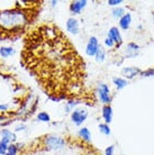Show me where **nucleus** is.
Masks as SVG:
<instances>
[{
    "label": "nucleus",
    "mask_w": 154,
    "mask_h": 155,
    "mask_svg": "<svg viewBox=\"0 0 154 155\" xmlns=\"http://www.w3.org/2000/svg\"><path fill=\"white\" fill-rule=\"evenodd\" d=\"M23 63L51 99L75 97L85 82V61L63 31L44 24L28 31Z\"/></svg>",
    "instance_id": "f257e3e1"
},
{
    "label": "nucleus",
    "mask_w": 154,
    "mask_h": 155,
    "mask_svg": "<svg viewBox=\"0 0 154 155\" xmlns=\"http://www.w3.org/2000/svg\"><path fill=\"white\" fill-rule=\"evenodd\" d=\"M1 4L0 9V41H9L19 37L26 31L27 27L35 20L38 15V2L14 1L5 7Z\"/></svg>",
    "instance_id": "f03ea898"
},
{
    "label": "nucleus",
    "mask_w": 154,
    "mask_h": 155,
    "mask_svg": "<svg viewBox=\"0 0 154 155\" xmlns=\"http://www.w3.org/2000/svg\"><path fill=\"white\" fill-rule=\"evenodd\" d=\"M44 146L47 150H60L65 145V140L60 136L56 135H47L44 137Z\"/></svg>",
    "instance_id": "7ed1b4c3"
},
{
    "label": "nucleus",
    "mask_w": 154,
    "mask_h": 155,
    "mask_svg": "<svg viewBox=\"0 0 154 155\" xmlns=\"http://www.w3.org/2000/svg\"><path fill=\"white\" fill-rule=\"evenodd\" d=\"M98 96L102 104L108 105L112 101V96H110V90L107 84L105 83H99L98 84Z\"/></svg>",
    "instance_id": "20e7f679"
},
{
    "label": "nucleus",
    "mask_w": 154,
    "mask_h": 155,
    "mask_svg": "<svg viewBox=\"0 0 154 155\" xmlns=\"http://www.w3.org/2000/svg\"><path fill=\"white\" fill-rule=\"evenodd\" d=\"M87 117H88L87 110H85V109H82V108L74 109L73 111H72V114H71V120H72L77 126L82 125V123L87 119Z\"/></svg>",
    "instance_id": "39448f33"
},
{
    "label": "nucleus",
    "mask_w": 154,
    "mask_h": 155,
    "mask_svg": "<svg viewBox=\"0 0 154 155\" xmlns=\"http://www.w3.org/2000/svg\"><path fill=\"white\" fill-rule=\"evenodd\" d=\"M98 48H99V43H98L97 37H95V36L90 37L88 44H87V47H85V53H87V55H89V56L96 55Z\"/></svg>",
    "instance_id": "423d86ee"
},
{
    "label": "nucleus",
    "mask_w": 154,
    "mask_h": 155,
    "mask_svg": "<svg viewBox=\"0 0 154 155\" xmlns=\"http://www.w3.org/2000/svg\"><path fill=\"white\" fill-rule=\"evenodd\" d=\"M87 0H75L70 4V10L72 14H80V12L87 6Z\"/></svg>",
    "instance_id": "0eeeda50"
},
{
    "label": "nucleus",
    "mask_w": 154,
    "mask_h": 155,
    "mask_svg": "<svg viewBox=\"0 0 154 155\" xmlns=\"http://www.w3.org/2000/svg\"><path fill=\"white\" fill-rule=\"evenodd\" d=\"M108 37H110L117 45H120L122 42H123V41H122L120 33L117 27H112L110 29H109V31H108Z\"/></svg>",
    "instance_id": "6e6552de"
},
{
    "label": "nucleus",
    "mask_w": 154,
    "mask_h": 155,
    "mask_svg": "<svg viewBox=\"0 0 154 155\" xmlns=\"http://www.w3.org/2000/svg\"><path fill=\"white\" fill-rule=\"evenodd\" d=\"M122 74H123L124 77L128 78V79H132V78H134L137 74H142V71L139 70V68L132 66V68H125V69H123L122 70Z\"/></svg>",
    "instance_id": "1a4fd4ad"
},
{
    "label": "nucleus",
    "mask_w": 154,
    "mask_h": 155,
    "mask_svg": "<svg viewBox=\"0 0 154 155\" xmlns=\"http://www.w3.org/2000/svg\"><path fill=\"white\" fill-rule=\"evenodd\" d=\"M66 29L72 33V34H78L79 33V23L75 18H69L66 21Z\"/></svg>",
    "instance_id": "9d476101"
},
{
    "label": "nucleus",
    "mask_w": 154,
    "mask_h": 155,
    "mask_svg": "<svg viewBox=\"0 0 154 155\" xmlns=\"http://www.w3.org/2000/svg\"><path fill=\"white\" fill-rule=\"evenodd\" d=\"M102 117H104L106 124H109L112 119V108L110 105H105L102 108Z\"/></svg>",
    "instance_id": "9b49d317"
},
{
    "label": "nucleus",
    "mask_w": 154,
    "mask_h": 155,
    "mask_svg": "<svg viewBox=\"0 0 154 155\" xmlns=\"http://www.w3.org/2000/svg\"><path fill=\"white\" fill-rule=\"evenodd\" d=\"M139 47L137 44L135 43H129L127 45V50H126V54H127L128 58H134L135 55L139 53Z\"/></svg>",
    "instance_id": "f8f14e48"
},
{
    "label": "nucleus",
    "mask_w": 154,
    "mask_h": 155,
    "mask_svg": "<svg viewBox=\"0 0 154 155\" xmlns=\"http://www.w3.org/2000/svg\"><path fill=\"white\" fill-rule=\"evenodd\" d=\"M131 21H132V16L131 14H125V15L120 18L119 20V26L123 29H127L129 27V25H131Z\"/></svg>",
    "instance_id": "ddd939ff"
},
{
    "label": "nucleus",
    "mask_w": 154,
    "mask_h": 155,
    "mask_svg": "<svg viewBox=\"0 0 154 155\" xmlns=\"http://www.w3.org/2000/svg\"><path fill=\"white\" fill-rule=\"evenodd\" d=\"M9 145H10V140L6 137H2L0 140V155H6Z\"/></svg>",
    "instance_id": "4468645a"
},
{
    "label": "nucleus",
    "mask_w": 154,
    "mask_h": 155,
    "mask_svg": "<svg viewBox=\"0 0 154 155\" xmlns=\"http://www.w3.org/2000/svg\"><path fill=\"white\" fill-rule=\"evenodd\" d=\"M79 136L83 140H87V142H89V140H91V133H90V130L87 127L81 128L80 130H79Z\"/></svg>",
    "instance_id": "2eb2a0df"
},
{
    "label": "nucleus",
    "mask_w": 154,
    "mask_h": 155,
    "mask_svg": "<svg viewBox=\"0 0 154 155\" xmlns=\"http://www.w3.org/2000/svg\"><path fill=\"white\" fill-rule=\"evenodd\" d=\"M15 53V50L12 47H8V46H2L0 47V55L2 58H8Z\"/></svg>",
    "instance_id": "dca6fc26"
},
{
    "label": "nucleus",
    "mask_w": 154,
    "mask_h": 155,
    "mask_svg": "<svg viewBox=\"0 0 154 155\" xmlns=\"http://www.w3.org/2000/svg\"><path fill=\"white\" fill-rule=\"evenodd\" d=\"M1 135H2V137L8 138L10 142H15V140H17V137H16L15 134L12 132H10L9 129H2V130H1Z\"/></svg>",
    "instance_id": "f3484780"
},
{
    "label": "nucleus",
    "mask_w": 154,
    "mask_h": 155,
    "mask_svg": "<svg viewBox=\"0 0 154 155\" xmlns=\"http://www.w3.org/2000/svg\"><path fill=\"white\" fill-rule=\"evenodd\" d=\"M96 61L97 62H104L105 61V58H106V52H105V50L102 48L101 46H99V48H98V51H97L96 53Z\"/></svg>",
    "instance_id": "a211bd4d"
},
{
    "label": "nucleus",
    "mask_w": 154,
    "mask_h": 155,
    "mask_svg": "<svg viewBox=\"0 0 154 155\" xmlns=\"http://www.w3.org/2000/svg\"><path fill=\"white\" fill-rule=\"evenodd\" d=\"M114 83H115L116 87H117L119 90L125 88V87L128 84L127 81H126L125 79H123V78H115V79H114Z\"/></svg>",
    "instance_id": "6ab92c4d"
},
{
    "label": "nucleus",
    "mask_w": 154,
    "mask_h": 155,
    "mask_svg": "<svg viewBox=\"0 0 154 155\" xmlns=\"http://www.w3.org/2000/svg\"><path fill=\"white\" fill-rule=\"evenodd\" d=\"M37 119H38L39 121H43V123H49L51 120V117L47 113L42 111V113H39L38 115H37Z\"/></svg>",
    "instance_id": "aec40b11"
},
{
    "label": "nucleus",
    "mask_w": 154,
    "mask_h": 155,
    "mask_svg": "<svg viewBox=\"0 0 154 155\" xmlns=\"http://www.w3.org/2000/svg\"><path fill=\"white\" fill-rule=\"evenodd\" d=\"M124 15H125V10H124V8H122V7L115 8V9L112 10V16H114L115 18H122Z\"/></svg>",
    "instance_id": "412c9836"
},
{
    "label": "nucleus",
    "mask_w": 154,
    "mask_h": 155,
    "mask_svg": "<svg viewBox=\"0 0 154 155\" xmlns=\"http://www.w3.org/2000/svg\"><path fill=\"white\" fill-rule=\"evenodd\" d=\"M18 146L17 145H14V144H10L9 146H8V150H7V153L6 155H17V152H18Z\"/></svg>",
    "instance_id": "4be33fe9"
},
{
    "label": "nucleus",
    "mask_w": 154,
    "mask_h": 155,
    "mask_svg": "<svg viewBox=\"0 0 154 155\" xmlns=\"http://www.w3.org/2000/svg\"><path fill=\"white\" fill-rule=\"evenodd\" d=\"M99 129L105 135H109L110 134V128H109L108 124H99Z\"/></svg>",
    "instance_id": "5701e85b"
},
{
    "label": "nucleus",
    "mask_w": 154,
    "mask_h": 155,
    "mask_svg": "<svg viewBox=\"0 0 154 155\" xmlns=\"http://www.w3.org/2000/svg\"><path fill=\"white\" fill-rule=\"evenodd\" d=\"M105 44H106V46H108V47H112L115 45V42H114L110 37H107V38L105 39Z\"/></svg>",
    "instance_id": "b1692460"
},
{
    "label": "nucleus",
    "mask_w": 154,
    "mask_h": 155,
    "mask_svg": "<svg viewBox=\"0 0 154 155\" xmlns=\"http://www.w3.org/2000/svg\"><path fill=\"white\" fill-rule=\"evenodd\" d=\"M142 74L144 77H151V75H154V69H150V70L147 71H144L142 72Z\"/></svg>",
    "instance_id": "393cba45"
},
{
    "label": "nucleus",
    "mask_w": 154,
    "mask_h": 155,
    "mask_svg": "<svg viewBox=\"0 0 154 155\" xmlns=\"http://www.w3.org/2000/svg\"><path fill=\"white\" fill-rule=\"evenodd\" d=\"M112 152H114V146H108L105 151V155H114Z\"/></svg>",
    "instance_id": "a878e982"
},
{
    "label": "nucleus",
    "mask_w": 154,
    "mask_h": 155,
    "mask_svg": "<svg viewBox=\"0 0 154 155\" xmlns=\"http://www.w3.org/2000/svg\"><path fill=\"white\" fill-rule=\"evenodd\" d=\"M108 4L110 5V6H116V5L122 4V0H109Z\"/></svg>",
    "instance_id": "bb28decb"
},
{
    "label": "nucleus",
    "mask_w": 154,
    "mask_h": 155,
    "mask_svg": "<svg viewBox=\"0 0 154 155\" xmlns=\"http://www.w3.org/2000/svg\"><path fill=\"white\" fill-rule=\"evenodd\" d=\"M22 128H25V126H24V125H22V126H18V127L16 128V130H17V132H18V130H22Z\"/></svg>",
    "instance_id": "cd10ccee"
},
{
    "label": "nucleus",
    "mask_w": 154,
    "mask_h": 155,
    "mask_svg": "<svg viewBox=\"0 0 154 155\" xmlns=\"http://www.w3.org/2000/svg\"><path fill=\"white\" fill-rule=\"evenodd\" d=\"M153 19H154V12H153Z\"/></svg>",
    "instance_id": "c85d7f7f"
}]
</instances>
